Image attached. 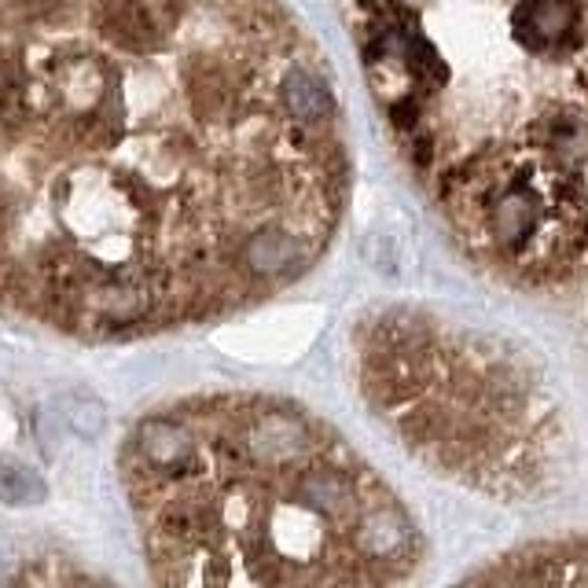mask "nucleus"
I'll return each mask as SVG.
<instances>
[{
	"label": "nucleus",
	"mask_w": 588,
	"mask_h": 588,
	"mask_svg": "<svg viewBox=\"0 0 588 588\" xmlns=\"http://www.w3.org/2000/svg\"><path fill=\"white\" fill-rule=\"evenodd\" d=\"M357 375L408 449L471 489L533 497L563 464V423L526 357L419 309H383L357 331Z\"/></svg>",
	"instance_id": "nucleus-3"
},
{
	"label": "nucleus",
	"mask_w": 588,
	"mask_h": 588,
	"mask_svg": "<svg viewBox=\"0 0 588 588\" xmlns=\"http://www.w3.org/2000/svg\"><path fill=\"white\" fill-rule=\"evenodd\" d=\"M45 497V486L34 471L12 464V460H0V500L4 504H37Z\"/></svg>",
	"instance_id": "nucleus-5"
},
{
	"label": "nucleus",
	"mask_w": 588,
	"mask_h": 588,
	"mask_svg": "<svg viewBox=\"0 0 588 588\" xmlns=\"http://www.w3.org/2000/svg\"><path fill=\"white\" fill-rule=\"evenodd\" d=\"M122 482L155 581L394 585L423 555L394 489L328 423L276 397L151 412L125 441Z\"/></svg>",
	"instance_id": "nucleus-2"
},
{
	"label": "nucleus",
	"mask_w": 588,
	"mask_h": 588,
	"mask_svg": "<svg viewBox=\"0 0 588 588\" xmlns=\"http://www.w3.org/2000/svg\"><path fill=\"white\" fill-rule=\"evenodd\" d=\"M471 581H504V585H588V541L533 544L526 552L500 559Z\"/></svg>",
	"instance_id": "nucleus-4"
},
{
	"label": "nucleus",
	"mask_w": 588,
	"mask_h": 588,
	"mask_svg": "<svg viewBox=\"0 0 588 588\" xmlns=\"http://www.w3.org/2000/svg\"><path fill=\"white\" fill-rule=\"evenodd\" d=\"M350 188L342 111L280 0H0V302L81 339L203 324L302 280Z\"/></svg>",
	"instance_id": "nucleus-1"
}]
</instances>
